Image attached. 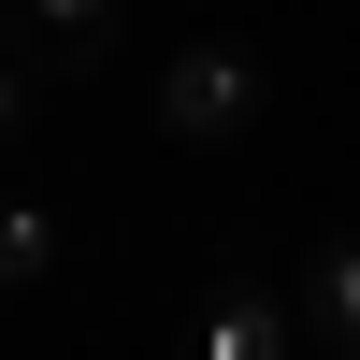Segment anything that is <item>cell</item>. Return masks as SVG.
<instances>
[{"label":"cell","instance_id":"6da1fadb","mask_svg":"<svg viewBox=\"0 0 360 360\" xmlns=\"http://www.w3.org/2000/svg\"><path fill=\"white\" fill-rule=\"evenodd\" d=\"M259 101H274V72H259L245 44H173L159 58V130L173 144H245Z\"/></svg>","mask_w":360,"mask_h":360},{"label":"cell","instance_id":"7a4b0ae2","mask_svg":"<svg viewBox=\"0 0 360 360\" xmlns=\"http://www.w3.org/2000/svg\"><path fill=\"white\" fill-rule=\"evenodd\" d=\"M288 346H303V317H288L274 274H217V303L188 332V360H288Z\"/></svg>","mask_w":360,"mask_h":360},{"label":"cell","instance_id":"3957f363","mask_svg":"<svg viewBox=\"0 0 360 360\" xmlns=\"http://www.w3.org/2000/svg\"><path fill=\"white\" fill-rule=\"evenodd\" d=\"M288 317H303L317 360H360V231H332V245L288 274Z\"/></svg>","mask_w":360,"mask_h":360},{"label":"cell","instance_id":"277c9868","mask_svg":"<svg viewBox=\"0 0 360 360\" xmlns=\"http://www.w3.org/2000/svg\"><path fill=\"white\" fill-rule=\"evenodd\" d=\"M115 15H130V0H15V29H29V44H58V58H101Z\"/></svg>","mask_w":360,"mask_h":360},{"label":"cell","instance_id":"5b68a950","mask_svg":"<svg viewBox=\"0 0 360 360\" xmlns=\"http://www.w3.org/2000/svg\"><path fill=\"white\" fill-rule=\"evenodd\" d=\"M58 274V217L44 202H0V288H44Z\"/></svg>","mask_w":360,"mask_h":360},{"label":"cell","instance_id":"8992f818","mask_svg":"<svg viewBox=\"0 0 360 360\" xmlns=\"http://www.w3.org/2000/svg\"><path fill=\"white\" fill-rule=\"evenodd\" d=\"M29 101H44V72H29V58H0V159L29 144Z\"/></svg>","mask_w":360,"mask_h":360}]
</instances>
